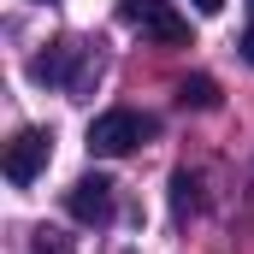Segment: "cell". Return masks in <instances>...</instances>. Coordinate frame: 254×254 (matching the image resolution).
Returning <instances> with one entry per match:
<instances>
[{
	"mask_svg": "<svg viewBox=\"0 0 254 254\" xmlns=\"http://www.w3.org/2000/svg\"><path fill=\"white\" fill-rule=\"evenodd\" d=\"M195 12H201V18H219V12H225V0H190Z\"/></svg>",
	"mask_w": 254,
	"mask_h": 254,
	"instance_id": "cell-7",
	"label": "cell"
},
{
	"mask_svg": "<svg viewBox=\"0 0 254 254\" xmlns=\"http://www.w3.org/2000/svg\"><path fill=\"white\" fill-rule=\"evenodd\" d=\"M249 12H254V0H249Z\"/></svg>",
	"mask_w": 254,
	"mask_h": 254,
	"instance_id": "cell-9",
	"label": "cell"
},
{
	"mask_svg": "<svg viewBox=\"0 0 254 254\" xmlns=\"http://www.w3.org/2000/svg\"><path fill=\"white\" fill-rule=\"evenodd\" d=\"M65 213H71L77 225H107V219H113V178H101V172L77 178V184L65 190Z\"/></svg>",
	"mask_w": 254,
	"mask_h": 254,
	"instance_id": "cell-4",
	"label": "cell"
},
{
	"mask_svg": "<svg viewBox=\"0 0 254 254\" xmlns=\"http://www.w3.org/2000/svg\"><path fill=\"white\" fill-rule=\"evenodd\" d=\"M119 18H125L130 30H142V36L166 42V48L190 42V18H178V12H172V0H125V6H119Z\"/></svg>",
	"mask_w": 254,
	"mask_h": 254,
	"instance_id": "cell-2",
	"label": "cell"
},
{
	"mask_svg": "<svg viewBox=\"0 0 254 254\" xmlns=\"http://www.w3.org/2000/svg\"><path fill=\"white\" fill-rule=\"evenodd\" d=\"M178 107L213 113V107H219V83H213V77H184V83H178Z\"/></svg>",
	"mask_w": 254,
	"mask_h": 254,
	"instance_id": "cell-5",
	"label": "cell"
},
{
	"mask_svg": "<svg viewBox=\"0 0 254 254\" xmlns=\"http://www.w3.org/2000/svg\"><path fill=\"white\" fill-rule=\"evenodd\" d=\"M48 154H54V136L48 130H18L12 142H6V184H36L42 172H48Z\"/></svg>",
	"mask_w": 254,
	"mask_h": 254,
	"instance_id": "cell-3",
	"label": "cell"
},
{
	"mask_svg": "<svg viewBox=\"0 0 254 254\" xmlns=\"http://www.w3.org/2000/svg\"><path fill=\"white\" fill-rule=\"evenodd\" d=\"M237 48H243V60L254 65V24H249V30H243V42H237Z\"/></svg>",
	"mask_w": 254,
	"mask_h": 254,
	"instance_id": "cell-8",
	"label": "cell"
},
{
	"mask_svg": "<svg viewBox=\"0 0 254 254\" xmlns=\"http://www.w3.org/2000/svg\"><path fill=\"white\" fill-rule=\"evenodd\" d=\"M195 207H201V178L195 172H172V213L190 219Z\"/></svg>",
	"mask_w": 254,
	"mask_h": 254,
	"instance_id": "cell-6",
	"label": "cell"
},
{
	"mask_svg": "<svg viewBox=\"0 0 254 254\" xmlns=\"http://www.w3.org/2000/svg\"><path fill=\"white\" fill-rule=\"evenodd\" d=\"M148 136H160V119L154 113H136V107H113L89 125V154L101 160H119V154H136Z\"/></svg>",
	"mask_w": 254,
	"mask_h": 254,
	"instance_id": "cell-1",
	"label": "cell"
}]
</instances>
